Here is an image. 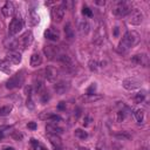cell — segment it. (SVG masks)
<instances>
[{"mask_svg": "<svg viewBox=\"0 0 150 150\" xmlns=\"http://www.w3.org/2000/svg\"><path fill=\"white\" fill-rule=\"evenodd\" d=\"M64 11H66V7L63 4L59 5V6H55L52 8V12H50V15H52V19L54 22H61L63 16H64Z\"/></svg>", "mask_w": 150, "mask_h": 150, "instance_id": "6", "label": "cell"}, {"mask_svg": "<svg viewBox=\"0 0 150 150\" xmlns=\"http://www.w3.org/2000/svg\"><path fill=\"white\" fill-rule=\"evenodd\" d=\"M40 118L41 120H48V121H60V117L55 114H52V112H45V114H41L40 115Z\"/></svg>", "mask_w": 150, "mask_h": 150, "instance_id": "20", "label": "cell"}, {"mask_svg": "<svg viewBox=\"0 0 150 150\" xmlns=\"http://www.w3.org/2000/svg\"><path fill=\"white\" fill-rule=\"evenodd\" d=\"M45 36L50 41H57L60 39V32L56 28L50 27L45 32Z\"/></svg>", "mask_w": 150, "mask_h": 150, "instance_id": "11", "label": "cell"}, {"mask_svg": "<svg viewBox=\"0 0 150 150\" xmlns=\"http://www.w3.org/2000/svg\"><path fill=\"white\" fill-rule=\"evenodd\" d=\"M89 68H90L91 70H96V68H97V62L91 60V61L89 62Z\"/></svg>", "mask_w": 150, "mask_h": 150, "instance_id": "29", "label": "cell"}, {"mask_svg": "<svg viewBox=\"0 0 150 150\" xmlns=\"http://www.w3.org/2000/svg\"><path fill=\"white\" fill-rule=\"evenodd\" d=\"M43 52L45 54L48 56V57H53V56H56L57 53H59V49L55 47V46H46L43 48Z\"/></svg>", "mask_w": 150, "mask_h": 150, "instance_id": "17", "label": "cell"}, {"mask_svg": "<svg viewBox=\"0 0 150 150\" xmlns=\"http://www.w3.org/2000/svg\"><path fill=\"white\" fill-rule=\"evenodd\" d=\"M79 149H80V150H89L88 148H84V146H79Z\"/></svg>", "mask_w": 150, "mask_h": 150, "instance_id": "37", "label": "cell"}, {"mask_svg": "<svg viewBox=\"0 0 150 150\" xmlns=\"http://www.w3.org/2000/svg\"><path fill=\"white\" fill-rule=\"evenodd\" d=\"M45 73H46V79L48 81H50V82H55L56 79H57V76H59L57 69L55 67H52V66L47 67L46 70H45Z\"/></svg>", "mask_w": 150, "mask_h": 150, "instance_id": "9", "label": "cell"}, {"mask_svg": "<svg viewBox=\"0 0 150 150\" xmlns=\"http://www.w3.org/2000/svg\"><path fill=\"white\" fill-rule=\"evenodd\" d=\"M95 90H96V83H91V84L87 88V94H88V95H93Z\"/></svg>", "mask_w": 150, "mask_h": 150, "instance_id": "27", "label": "cell"}, {"mask_svg": "<svg viewBox=\"0 0 150 150\" xmlns=\"http://www.w3.org/2000/svg\"><path fill=\"white\" fill-rule=\"evenodd\" d=\"M135 118H136L137 122H142L143 118H144V111L142 109H137L135 111Z\"/></svg>", "mask_w": 150, "mask_h": 150, "instance_id": "24", "label": "cell"}, {"mask_svg": "<svg viewBox=\"0 0 150 150\" xmlns=\"http://www.w3.org/2000/svg\"><path fill=\"white\" fill-rule=\"evenodd\" d=\"M139 40H141V36L137 32H135V30L127 32L118 43V47H117L118 53H125L128 49L136 46L139 42Z\"/></svg>", "mask_w": 150, "mask_h": 150, "instance_id": "1", "label": "cell"}, {"mask_svg": "<svg viewBox=\"0 0 150 150\" xmlns=\"http://www.w3.org/2000/svg\"><path fill=\"white\" fill-rule=\"evenodd\" d=\"M0 69L6 71V73H9V62L7 60L5 61H0Z\"/></svg>", "mask_w": 150, "mask_h": 150, "instance_id": "25", "label": "cell"}, {"mask_svg": "<svg viewBox=\"0 0 150 150\" xmlns=\"http://www.w3.org/2000/svg\"><path fill=\"white\" fill-rule=\"evenodd\" d=\"M6 60H7L8 62H12L13 64H19V63L21 62V55H20L19 52L12 50V52H8V53H7Z\"/></svg>", "mask_w": 150, "mask_h": 150, "instance_id": "10", "label": "cell"}, {"mask_svg": "<svg viewBox=\"0 0 150 150\" xmlns=\"http://www.w3.org/2000/svg\"><path fill=\"white\" fill-rule=\"evenodd\" d=\"M46 130L48 131V134H55V135L62 132V128L57 127L56 124H48V125L46 127Z\"/></svg>", "mask_w": 150, "mask_h": 150, "instance_id": "19", "label": "cell"}, {"mask_svg": "<svg viewBox=\"0 0 150 150\" xmlns=\"http://www.w3.org/2000/svg\"><path fill=\"white\" fill-rule=\"evenodd\" d=\"M32 42H33V34H32L30 30H27L15 41V43L13 45V48L25 50L28 46H30Z\"/></svg>", "mask_w": 150, "mask_h": 150, "instance_id": "2", "label": "cell"}, {"mask_svg": "<svg viewBox=\"0 0 150 150\" xmlns=\"http://www.w3.org/2000/svg\"><path fill=\"white\" fill-rule=\"evenodd\" d=\"M1 12H2V14H4L6 18H9V16H12V15L14 14V12H15L13 2H11V1H7V2H6L4 6H2V8H1Z\"/></svg>", "mask_w": 150, "mask_h": 150, "instance_id": "12", "label": "cell"}, {"mask_svg": "<svg viewBox=\"0 0 150 150\" xmlns=\"http://www.w3.org/2000/svg\"><path fill=\"white\" fill-rule=\"evenodd\" d=\"M27 128L30 129V130H35V129H36V123H35V122H28Z\"/></svg>", "mask_w": 150, "mask_h": 150, "instance_id": "30", "label": "cell"}, {"mask_svg": "<svg viewBox=\"0 0 150 150\" xmlns=\"http://www.w3.org/2000/svg\"><path fill=\"white\" fill-rule=\"evenodd\" d=\"M55 150H61V149H55Z\"/></svg>", "mask_w": 150, "mask_h": 150, "instance_id": "38", "label": "cell"}, {"mask_svg": "<svg viewBox=\"0 0 150 150\" xmlns=\"http://www.w3.org/2000/svg\"><path fill=\"white\" fill-rule=\"evenodd\" d=\"M74 134H75L76 137H79V138H81V139H84V138L88 137L87 131H84V130H82V129H76V130L74 131Z\"/></svg>", "mask_w": 150, "mask_h": 150, "instance_id": "23", "label": "cell"}, {"mask_svg": "<svg viewBox=\"0 0 150 150\" xmlns=\"http://www.w3.org/2000/svg\"><path fill=\"white\" fill-rule=\"evenodd\" d=\"M122 84H123V87H124L125 89H128V90H134V89H136V88H138V87L141 86V81L137 80V79H135V77H129V79L123 80Z\"/></svg>", "mask_w": 150, "mask_h": 150, "instance_id": "8", "label": "cell"}, {"mask_svg": "<svg viewBox=\"0 0 150 150\" xmlns=\"http://www.w3.org/2000/svg\"><path fill=\"white\" fill-rule=\"evenodd\" d=\"M2 150H15L14 148H12V146H7V148H4Z\"/></svg>", "mask_w": 150, "mask_h": 150, "instance_id": "35", "label": "cell"}, {"mask_svg": "<svg viewBox=\"0 0 150 150\" xmlns=\"http://www.w3.org/2000/svg\"><path fill=\"white\" fill-rule=\"evenodd\" d=\"M42 63V56L39 53H34L30 56V66L32 67H38Z\"/></svg>", "mask_w": 150, "mask_h": 150, "instance_id": "18", "label": "cell"}, {"mask_svg": "<svg viewBox=\"0 0 150 150\" xmlns=\"http://www.w3.org/2000/svg\"><path fill=\"white\" fill-rule=\"evenodd\" d=\"M131 12V2L129 1H118L112 8V13L117 16H125Z\"/></svg>", "mask_w": 150, "mask_h": 150, "instance_id": "3", "label": "cell"}, {"mask_svg": "<svg viewBox=\"0 0 150 150\" xmlns=\"http://www.w3.org/2000/svg\"><path fill=\"white\" fill-rule=\"evenodd\" d=\"M23 27V22L22 20L19 18V16H14L12 19V21L9 22V26H8V33L9 35H15L18 34Z\"/></svg>", "mask_w": 150, "mask_h": 150, "instance_id": "5", "label": "cell"}, {"mask_svg": "<svg viewBox=\"0 0 150 150\" xmlns=\"http://www.w3.org/2000/svg\"><path fill=\"white\" fill-rule=\"evenodd\" d=\"M129 15V22L131 25H139L142 21H143V14L139 9L135 8V9H131V12L128 14Z\"/></svg>", "mask_w": 150, "mask_h": 150, "instance_id": "7", "label": "cell"}, {"mask_svg": "<svg viewBox=\"0 0 150 150\" xmlns=\"http://www.w3.org/2000/svg\"><path fill=\"white\" fill-rule=\"evenodd\" d=\"M59 109H64V102H60V104H59Z\"/></svg>", "mask_w": 150, "mask_h": 150, "instance_id": "33", "label": "cell"}, {"mask_svg": "<svg viewBox=\"0 0 150 150\" xmlns=\"http://www.w3.org/2000/svg\"><path fill=\"white\" fill-rule=\"evenodd\" d=\"M4 138V131H2V129H0V141Z\"/></svg>", "mask_w": 150, "mask_h": 150, "instance_id": "34", "label": "cell"}, {"mask_svg": "<svg viewBox=\"0 0 150 150\" xmlns=\"http://www.w3.org/2000/svg\"><path fill=\"white\" fill-rule=\"evenodd\" d=\"M89 28H90V26H89V23L87 22V21H82L81 23H80V26H79V30H80V33L83 35H86L88 32H89Z\"/></svg>", "mask_w": 150, "mask_h": 150, "instance_id": "21", "label": "cell"}, {"mask_svg": "<svg viewBox=\"0 0 150 150\" xmlns=\"http://www.w3.org/2000/svg\"><path fill=\"white\" fill-rule=\"evenodd\" d=\"M48 139L50 141V143L54 145L55 149H61V145H62V142H61V138L59 135H55V134H48Z\"/></svg>", "mask_w": 150, "mask_h": 150, "instance_id": "13", "label": "cell"}, {"mask_svg": "<svg viewBox=\"0 0 150 150\" xmlns=\"http://www.w3.org/2000/svg\"><path fill=\"white\" fill-rule=\"evenodd\" d=\"M12 109H13L12 105H4V107H1L0 108V116H7V115H9L11 111H12Z\"/></svg>", "mask_w": 150, "mask_h": 150, "instance_id": "22", "label": "cell"}, {"mask_svg": "<svg viewBox=\"0 0 150 150\" xmlns=\"http://www.w3.org/2000/svg\"><path fill=\"white\" fill-rule=\"evenodd\" d=\"M82 14H83V15H87V16H91V15H93V12H91V9H90L89 7L84 6V7L82 8Z\"/></svg>", "mask_w": 150, "mask_h": 150, "instance_id": "28", "label": "cell"}, {"mask_svg": "<svg viewBox=\"0 0 150 150\" xmlns=\"http://www.w3.org/2000/svg\"><path fill=\"white\" fill-rule=\"evenodd\" d=\"M114 34H115V36H117V34H118V29H117V27H115V32H114Z\"/></svg>", "mask_w": 150, "mask_h": 150, "instance_id": "36", "label": "cell"}, {"mask_svg": "<svg viewBox=\"0 0 150 150\" xmlns=\"http://www.w3.org/2000/svg\"><path fill=\"white\" fill-rule=\"evenodd\" d=\"M23 81H25L23 71H19V73H16L15 75H13V76L6 82V87H7L8 89H14V88L21 87V86L23 84Z\"/></svg>", "mask_w": 150, "mask_h": 150, "instance_id": "4", "label": "cell"}, {"mask_svg": "<svg viewBox=\"0 0 150 150\" xmlns=\"http://www.w3.org/2000/svg\"><path fill=\"white\" fill-rule=\"evenodd\" d=\"M123 118H124L123 112H122V111H118V112H117V121H118V122H121Z\"/></svg>", "mask_w": 150, "mask_h": 150, "instance_id": "31", "label": "cell"}, {"mask_svg": "<svg viewBox=\"0 0 150 150\" xmlns=\"http://www.w3.org/2000/svg\"><path fill=\"white\" fill-rule=\"evenodd\" d=\"M68 88H69V83L66 82V81L56 82L55 83V87H54V89H55V91L57 94H63L66 90H68Z\"/></svg>", "mask_w": 150, "mask_h": 150, "instance_id": "15", "label": "cell"}, {"mask_svg": "<svg viewBox=\"0 0 150 150\" xmlns=\"http://www.w3.org/2000/svg\"><path fill=\"white\" fill-rule=\"evenodd\" d=\"M95 4H96V5H100V6H103V5L105 4V1H104V0H96Z\"/></svg>", "mask_w": 150, "mask_h": 150, "instance_id": "32", "label": "cell"}, {"mask_svg": "<svg viewBox=\"0 0 150 150\" xmlns=\"http://www.w3.org/2000/svg\"><path fill=\"white\" fill-rule=\"evenodd\" d=\"M64 34H66V38L69 40V41H73L74 40V29L71 27V23L70 22H67L66 26H64Z\"/></svg>", "mask_w": 150, "mask_h": 150, "instance_id": "16", "label": "cell"}, {"mask_svg": "<svg viewBox=\"0 0 150 150\" xmlns=\"http://www.w3.org/2000/svg\"><path fill=\"white\" fill-rule=\"evenodd\" d=\"M144 98H145V94H144V91L138 93V94H136V96H135V102H136V103H141V102H143Z\"/></svg>", "mask_w": 150, "mask_h": 150, "instance_id": "26", "label": "cell"}, {"mask_svg": "<svg viewBox=\"0 0 150 150\" xmlns=\"http://www.w3.org/2000/svg\"><path fill=\"white\" fill-rule=\"evenodd\" d=\"M132 61L136 62V63H138V64H141V66H144V67H146L148 63H149V59H148V56H146L145 54L135 55V56L132 57Z\"/></svg>", "mask_w": 150, "mask_h": 150, "instance_id": "14", "label": "cell"}]
</instances>
